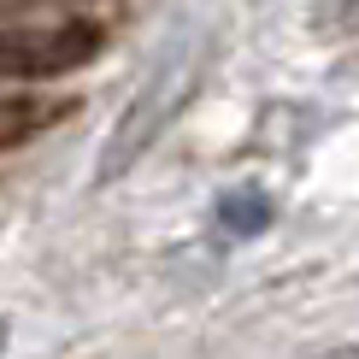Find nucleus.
I'll list each match as a JSON object with an SVG mask.
<instances>
[{"mask_svg": "<svg viewBox=\"0 0 359 359\" xmlns=\"http://www.w3.org/2000/svg\"><path fill=\"white\" fill-rule=\"evenodd\" d=\"M218 224H224L230 236H242V242H248V236H259L265 224H271V194L253 189V183L224 189V194H218Z\"/></svg>", "mask_w": 359, "mask_h": 359, "instance_id": "f03ea898", "label": "nucleus"}, {"mask_svg": "<svg viewBox=\"0 0 359 359\" xmlns=\"http://www.w3.org/2000/svg\"><path fill=\"white\" fill-rule=\"evenodd\" d=\"M0 348H6V324H0Z\"/></svg>", "mask_w": 359, "mask_h": 359, "instance_id": "20e7f679", "label": "nucleus"}, {"mask_svg": "<svg viewBox=\"0 0 359 359\" xmlns=\"http://www.w3.org/2000/svg\"><path fill=\"white\" fill-rule=\"evenodd\" d=\"M189 77H194V59H189L183 48H165V53H159V65L147 71L142 95L118 112L112 136H107V147H100V165H95L100 183H118V177H124L147 147L159 142V130L171 124V112L189 100Z\"/></svg>", "mask_w": 359, "mask_h": 359, "instance_id": "f257e3e1", "label": "nucleus"}, {"mask_svg": "<svg viewBox=\"0 0 359 359\" xmlns=\"http://www.w3.org/2000/svg\"><path fill=\"white\" fill-rule=\"evenodd\" d=\"M336 24L353 36V29H359V0H341V18H336Z\"/></svg>", "mask_w": 359, "mask_h": 359, "instance_id": "7ed1b4c3", "label": "nucleus"}]
</instances>
